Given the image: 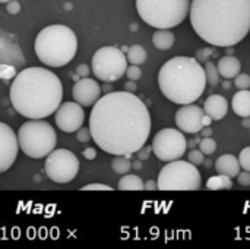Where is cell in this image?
I'll list each match as a JSON object with an SVG mask.
<instances>
[{
	"instance_id": "6da1fadb",
	"label": "cell",
	"mask_w": 250,
	"mask_h": 249,
	"mask_svg": "<svg viewBox=\"0 0 250 249\" xmlns=\"http://www.w3.org/2000/svg\"><path fill=\"white\" fill-rule=\"evenodd\" d=\"M89 131L103 151L132 157L149 138L151 114L145 103L133 92H108L94 104Z\"/></svg>"
},
{
	"instance_id": "7a4b0ae2",
	"label": "cell",
	"mask_w": 250,
	"mask_h": 249,
	"mask_svg": "<svg viewBox=\"0 0 250 249\" xmlns=\"http://www.w3.org/2000/svg\"><path fill=\"white\" fill-rule=\"evenodd\" d=\"M190 23L208 44L231 47L250 32V0H192Z\"/></svg>"
},
{
	"instance_id": "3957f363",
	"label": "cell",
	"mask_w": 250,
	"mask_h": 249,
	"mask_svg": "<svg viewBox=\"0 0 250 249\" xmlns=\"http://www.w3.org/2000/svg\"><path fill=\"white\" fill-rule=\"evenodd\" d=\"M13 109L26 119H44L59 109L63 87L59 76L45 68H26L13 78L10 91Z\"/></svg>"
},
{
	"instance_id": "277c9868",
	"label": "cell",
	"mask_w": 250,
	"mask_h": 249,
	"mask_svg": "<svg viewBox=\"0 0 250 249\" xmlns=\"http://www.w3.org/2000/svg\"><path fill=\"white\" fill-rule=\"evenodd\" d=\"M205 69L198 59L177 56L167 60L158 73V85L166 98L176 104L195 103L207 87Z\"/></svg>"
},
{
	"instance_id": "5b68a950",
	"label": "cell",
	"mask_w": 250,
	"mask_h": 249,
	"mask_svg": "<svg viewBox=\"0 0 250 249\" xmlns=\"http://www.w3.org/2000/svg\"><path fill=\"white\" fill-rule=\"evenodd\" d=\"M34 48L44 65L60 68L73 60L78 50V38L66 25H48L38 32Z\"/></svg>"
},
{
	"instance_id": "8992f818",
	"label": "cell",
	"mask_w": 250,
	"mask_h": 249,
	"mask_svg": "<svg viewBox=\"0 0 250 249\" xmlns=\"http://www.w3.org/2000/svg\"><path fill=\"white\" fill-rule=\"evenodd\" d=\"M142 21L157 29H170L180 25L190 10V0H136Z\"/></svg>"
},
{
	"instance_id": "52a82bcc",
	"label": "cell",
	"mask_w": 250,
	"mask_h": 249,
	"mask_svg": "<svg viewBox=\"0 0 250 249\" xmlns=\"http://www.w3.org/2000/svg\"><path fill=\"white\" fill-rule=\"evenodd\" d=\"M19 148L31 158H44L54 148L57 135L53 126L41 119H29L18 131Z\"/></svg>"
},
{
	"instance_id": "ba28073f",
	"label": "cell",
	"mask_w": 250,
	"mask_h": 249,
	"mask_svg": "<svg viewBox=\"0 0 250 249\" xmlns=\"http://www.w3.org/2000/svg\"><path fill=\"white\" fill-rule=\"evenodd\" d=\"M157 183L160 191H198L202 186V178L195 164L179 158L161 169Z\"/></svg>"
},
{
	"instance_id": "9c48e42d",
	"label": "cell",
	"mask_w": 250,
	"mask_h": 249,
	"mask_svg": "<svg viewBox=\"0 0 250 249\" xmlns=\"http://www.w3.org/2000/svg\"><path fill=\"white\" fill-rule=\"evenodd\" d=\"M91 68L98 79L104 82H116L126 73L127 57L123 50L117 47H101L94 53Z\"/></svg>"
},
{
	"instance_id": "30bf717a",
	"label": "cell",
	"mask_w": 250,
	"mask_h": 249,
	"mask_svg": "<svg viewBox=\"0 0 250 249\" xmlns=\"http://www.w3.org/2000/svg\"><path fill=\"white\" fill-rule=\"evenodd\" d=\"M44 170L48 179L53 182L67 183L76 178L79 172V160L72 151L66 148H54L45 158Z\"/></svg>"
},
{
	"instance_id": "8fae6325",
	"label": "cell",
	"mask_w": 250,
	"mask_h": 249,
	"mask_svg": "<svg viewBox=\"0 0 250 249\" xmlns=\"http://www.w3.org/2000/svg\"><path fill=\"white\" fill-rule=\"evenodd\" d=\"M25 63V56L15 37L0 29V79L7 84L18 75V69L23 68Z\"/></svg>"
},
{
	"instance_id": "7c38bea8",
	"label": "cell",
	"mask_w": 250,
	"mask_h": 249,
	"mask_svg": "<svg viewBox=\"0 0 250 249\" xmlns=\"http://www.w3.org/2000/svg\"><path fill=\"white\" fill-rule=\"evenodd\" d=\"M152 153L161 161L179 160L188 150V141L179 129L166 128L157 132L152 139Z\"/></svg>"
},
{
	"instance_id": "4fadbf2b",
	"label": "cell",
	"mask_w": 250,
	"mask_h": 249,
	"mask_svg": "<svg viewBox=\"0 0 250 249\" xmlns=\"http://www.w3.org/2000/svg\"><path fill=\"white\" fill-rule=\"evenodd\" d=\"M54 120L60 131L69 132V134L78 132V129H81L83 125L85 113L79 103L67 101V103H62L59 106V109L56 110Z\"/></svg>"
},
{
	"instance_id": "5bb4252c",
	"label": "cell",
	"mask_w": 250,
	"mask_h": 249,
	"mask_svg": "<svg viewBox=\"0 0 250 249\" xmlns=\"http://www.w3.org/2000/svg\"><path fill=\"white\" fill-rule=\"evenodd\" d=\"M18 151V136L15 135L13 129L9 125L0 122V173L12 167V164L16 160Z\"/></svg>"
},
{
	"instance_id": "9a60e30c",
	"label": "cell",
	"mask_w": 250,
	"mask_h": 249,
	"mask_svg": "<svg viewBox=\"0 0 250 249\" xmlns=\"http://www.w3.org/2000/svg\"><path fill=\"white\" fill-rule=\"evenodd\" d=\"M204 116L205 112L202 107L196 104H183L176 113V125L182 132L186 134H198L204 128Z\"/></svg>"
},
{
	"instance_id": "2e32d148",
	"label": "cell",
	"mask_w": 250,
	"mask_h": 249,
	"mask_svg": "<svg viewBox=\"0 0 250 249\" xmlns=\"http://www.w3.org/2000/svg\"><path fill=\"white\" fill-rule=\"evenodd\" d=\"M72 95H73V100L76 103H79L81 106L91 107L100 100L101 87L98 85V82L95 79L85 76V78H81L76 81V84L73 85V90H72Z\"/></svg>"
},
{
	"instance_id": "e0dca14e",
	"label": "cell",
	"mask_w": 250,
	"mask_h": 249,
	"mask_svg": "<svg viewBox=\"0 0 250 249\" xmlns=\"http://www.w3.org/2000/svg\"><path fill=\"white\" fill-rule=\"evenodd\" d=\"M204 112L212 117V120H221L226 117L227 112H229V103L223 95L214 94L209 95L204 104Z\"/></svg>"
},
{
	"instance_id": "ac0fdd59",
	"label": "cell",
	"mask_w": 250,
	"mask_h": 249,
	"mask_svg": "<svg viewBox=\"0 0 250 249\" xmlns=\"http://www.w3.org/2000/svg\"><path fill=\"white\" fill-rule=\"evenodd\" d=\"M215 170L220 175H226L229 178H237L240 173V163L239 158L233 154H224L215 161Z\"/></svg>"
},
{
	"instance_id": "d6986e66",
	"label": "cell",
	"mask_w": 250,
	"mask_h": 249,
	"mask_svg": "<svg viewBox=\"0 0 250 249\" xmlns=\"http://www.w3.org/2000/svg\"><path fill=\"white\" fill-rule=\"evenodd\" d=\"M217 68H218L220 76H223L226 79H233V78H236L240 73L242 62L236 56L227 54V56H224V57H221L218 60Z\"/></svg>"
},
{
	"instance_id": "ffe728a7",
	"label": "cell",
	"mask_w": 250,
	"mask_h": 249,
	"mask_svg": "<svg viewBox=\"0 0 250 249\" xmlns=\"http://www.w3.org/2000/svg\"><path fill=\"white\" fill-rule=\"evenodd\" d=\"M233 110L240 117H249L250 116V91L249 90H240L234 94L231 101Z\"/></svg>"
},
{
	"instance_id": "44dd1931",
	"label": "cell",
	"mask_w": 250,
	"mask_h": 249,
	"mask_svg": "<svg viewBox=\"0 0 250 249\" xmlns=\"http://www.w3.org/2000/svg\"><path fill=\"white\" fill-rule=\"evenodd\" d=\"M174 34L170 29H157L152 35V44L158 50H170L174 44Z\"/></svg>"
},
{
	"instance_id": "7402d4cb",
	"label": "cell",
	"mask_w": 250,
	"mask_h": 249,
	"mask_svg": "<svg viewBox=\"0 0 250 249\" xmlns=\"http://www.w3.org/2000/svg\"><path fill=\"white\" fill-rule=\"evenodd\" d=\"M119 191H145L144 181L136 175H123V178L119 181L117 185Z\"/></svg>"
},
{
	"instance_id": "603a6c76",
	"label": "cell",
	"mask_w": 250,
	"mask_h": 249,
	"mask_svg": "<svg viewBox=\"0 0 250 249\" xmlns=\"http://www.w3.org/2000/svg\"><path fill=\"white\" fill-rule=\"evenodd\" d=\"M207 188L211 191H221V189H231L233 188V182L231 178L226 176V175H217L212 176L207 181Z\"/></svg>"
},
{
	"instance_id": "cb8c5ba5",
	"label": "cell",
	"mask_w": 250,
	"mask_h": 249,
	"mask_svg": "<svg viewBox=\"0 0 250 249\" xmlns=\"http://www.w3.org/2000/svg\"><path fill=\"white\" fill-rule=\"evenodd\" d=\"M126 57H127V62H130L132 65H138L139 66V65H142L146 60V51H145V48L142 45L133 44L132 47H129Z\"/></svg>"
},
{
	"instance_id": "d4e9b609",
	"label": "cell",
	"mask_w": 250,
	"mask_h": 249,
	"mask_svg": "<svg viewBox=\"0 0 250 249\" xmlns=\"http://www.w3.org/2000/svg\"><path fill=\"white\" fill-rule=\"evenodd\" d=\"M111 169L119 175H126L132 169L130 157L127 156H116L111 161Z\"/></svg>"
},
{
	"instance_id": "484cf974",
	"label": "cell",
	"mask_w": 250,
	"mask_h": 249,
	"mask_svg": "<svg viewBox=\"0 0 250 249\" xmlns=\"http://www.w3.org/2000/svg\"><path fill=\"white\" fill-rule=\"evenodd\" d=\"M205 75H207V82L211 85V87H217L220 84V72H218V68L215 66V63L212 62H205Z\"/></svg>"
},
{
	"instance_id": "4316f807",
	"label": "cell",
	"mask_w": 250,
	"mask_h": 249,
	"mask_svg": "<svg viewBox=\"0 0 250 249\" xmlns=\"http://www.w3.org/2000/svg\"><path fill=\"white\" fill-rule=\"evenodd\" d=\"M199 150L205 156H211L217 151V142L211 136H204V139H201L199 142Z\"/></svg>"
},
{
	"instance_id": "83f0119b",
	"label": "cell",
	"mask_w": 250,
	"mask_h": 249,
	"mask_svg": "<svg viewBox=\"0 0 250 249\" xmlns=\"http://www.w3.org/2000/svg\"><path fill=\"white\" fill-rule=\"evenodd\" d=\"M234 85L239 90H250V75H248V73H239L234 78Z\"/></svg>"
},
{
	"instance_id": "f1b7e54d",
	"label": "cell",
	"mask_w": 250,
	"mask_h": 249,
	"mask_svg": "<svg viewBox=\"0 0 250 249\" xmlns=\"http://www.w3.org/2000/svg\"><path fill=\"white\" fill-rule=\"evenodd\" d=\"M239 163H240V167H243L245 170L250 172V147H246V148H243L240 151Z\"/></svg>"
},
{
	"instance_id": "f546056e",
	"label": "cell",
	"mask_w": 250,
	"mask_h": 249,
	"mask_svg": "<svg viewBox=\"0 0 250 249\" xmlns=\"http://www.w3.org/2000/svg\"><path fill=\"white\" fill-rule=\"evenodd\" d=\"M188 160L192 163V164H195V166H201V164H204V153L201 151V150H193L192 148V151L189 153V156H188Z\"/></svg>"
},
{
	"instance_id": "4dcf8cb0",
	"label": "cell",
	"mask_w": 250,
	"mask_h": 249,
	"mask_svg": "<svg viewBox=\"0 0 250 249\" xmlns=\"http://www.w3.org/2000/svg\"><path fill=\"white\" fill-rule=\"evenodd\" d=\"M125 75H126L127 79H130V81H138V79H141V76H142V70H141V68H139L138 65H132V66H127Z\"/></svg>"
},
{
	"instance_id": "1f68e13d",
	"label": "cell",
	"mask_w": 250,
	"mask_h": 249,
	"mask_svg": "<svg viewBox=\"0 0 250 249\" xmlns=\"http://www.w3.org/2000/svg\"><path fill=\"white\" fill-rule=\"evenodd\" d=\"M212 54H214V50L209 48V47H205V48H202V50H198L196 59H198L199 62H208V59H209Z\"/></svg>"
},
{
	"instance_id": "d6a6232c",
	"label": "cell",
	"mask_w": 250,
	"mask_h": 249,
	"mask_svg": "<svg viewBox=\"0 0 250 249\" xmlns=\"http://www.w3.org/2000/svg\"><path fill=\"white\" fill-rule=\"evenodd\" d=\"M76 138L79 142H88L92 136H91V131L89 128H81L78 129V134H76Z\"/></svg>"
},
{
	"instance_id": "836d02e7",
	"label": "cell",
	"mask_w": 250,
	"mask_h": 249,
	"mask_svg": "<svg viewBox=\"0 0 250 249\" xmlns=\"http://www.w3.org/2000/svg\"><path fill=\"white\" fill-rule=\"evenodd\" d=\"M82 191H113V188L108 185H103V183H89L83 186Z\"/></svg>"
},
{
	"instance_id": "e575fe53",
	"label": "cell",
	"mask_w": 250,
	"mask_h": 249,
	"mask_svg": "<svg viewBox=\"0 0 250 249\" xmlns=\"http://www.w3.org/2000/svg\"><path fill=\"white\" fill-rule=\"evenodd\" d=\"M6 10L10 13V15H16L21 12V3L18 0H10L6 3Z\"/></svg>"
},
{
	"instance_id": "d590c367",
	"label": "cell",
	"mask_w": 250,
	"mask_h": 249,
	"mask_svg": "<svg viewBox=\"0 0 250 249\" xmlns=\"http://www.w3.org/2000/svg\"><path fill=\"white\" fill-rule=\"evenodd\" d=\"M151 151H152V147H148V145H144L142 148H139L138 151H136V156H138V158L139 160H148L149 158V156H151Z\"/></svg>"
},
{
	"instance_id": "8d00e7d4",
	"label": "cell",
	"mask_w": 250,
	"mask_h": 249,
	"mask_svg": "<svg viewBox=\"0 0 250 249\" xmlns=\"http://www.w3.org/2000/svg\"><path fill=\"white\" fill-rule=\"evenodd\" d=\"M237 181L242 186H250V172L245 170L237 175Z\"/></svg>"
},
{
	"instance_id": "74e56055",
	"label": "cell",
	"mask_w": 250,
	"mask_h": 249,
	"mask_svg": "<svg viewBox=\"0 0 250 249\" xmlns=\"http://www.w3.org/2000/svg\"><path fill=\"white\" fill-rule=\"evenodd\" d=\"M83 157L86 158V160H94L95 157H97V151L94 150V148H85L83 150Z\"/></svg>"
},
{
	"instance_id": "f35d334b",
	"label": "cell",
	"mask_w": 250,
	"mask_h": 249,
	"mask_svg": "<svg viewBox=\"0 0 250 249\" xmlns=\"http://www.w3.org/2000/svg\"><path fill=\"white\" fill-rule=\"evenodd\" d=\"M76 73H78L79 76L85 78V76H88V73H89V68H88L86 65H79L78 69H76Z\"/></svg>"
},
{
	"instance_id": "ab89813d",
	"label": "cell",
	"mask_w": 250,
	"mask_h": 249,
	"mask_svg": "<svg viewBox=\"0 0 250 249\" xmlns=\"http://www.w3.org/2000/svg\"><path fill=\"white\" fill-rule=\"evenodd\" d=\"M138 90V87H136V84H135V81H127L126 84H125V91H129V92H135Z\"/></svg>"
},
{
	"instance_id": "60d3db41",
	"label": "cell",
	"mask_w": 250,
	"mask_h": 249,
	"mask_svg": "<svg viewBox=\"0 0 250 249\" xmlns=\"http://www.w3.org/2000/svg\"><path fill=\"white\" fill-rule=\"evenodd\" d=\"M158 189V183L155 181H148L145 183V191H157Z\"/></svg>"
},
{
	"instance_id": "b9f144b4",
	"label": "cell",
	"mask_w": 250,
	"mask_h": 249,
	"mask_svg": "<svg viewBox=\"0 0 250 249\" xmlns=\"http://www.w3.org/2000/svg\"><path fill=\"white\" fill-rule=\"evenodd\" d=\"M201 132H202V136H211L212 135V128L211 126H204Z\"/></svg>"
},
{
	"instance_id": "7bdbcfd3",
	"label": "cell",
	"mask_w": 250,
	"mask_h": 249,
	"mask_svg": "<svg viewBox=\"0 0 250 249\" xmlns=\"http://www.w3.org/2000/svg\"><path fill=\"white\" fill-rule=\"evenodd\" d=\"M199 142H201V139H199V138H195V139H189V141H188V147H189V148L192 150V148H195V147H196V144H199Z\"/></svg>"
},
{
	"instance_id": "ee69618b",
	"label": "cell",
	"mask_w": 250,
	"mask_h": 249,
	"mask_svg": "<svg viewBox=\"0 0 250 249\" xmlns=\"http://www.w3.org/2000/svg\"><path fill=\"white\" fill-rule=\"evenodd\" d=\"M202 123H204V126H211V123H212V117H211V116H208V114L205 113Z\"/></svg>"
},
{
	"instance_id": "f6af8a7d",
	"label": "cell",
	"mask_w": 250,
	"mask_h": 249,
	"mask_svg": "<svg viewBox=\"0 0 250 249\" xmlns=\"http://www.w3.org/2000/svg\"><path fill=\"white\" fill-rule=\"evenodd\" d=\"M242 126L250 128V116L249 117H242Z\"/></svg>"
},
{
	"instance_id": "bcb514c9",
	"label": "cell",
	"mask_w": 250,
	"mask_h": 249,
	"mask_svg": "<svg viewBox=\"0 0 250 249\" xmlns=\"http://www.w3.org/2000/svg\"><path fill=\"white\" fill-rule=\"evenodd\" d=\"M132 166H133V169L141 170V169H142V160H139V158H138V161H133V164H132Z\"/></svg>"
},
{
	"instance_id": "7dc6e473",
	"label": "cell",
	"mask_w": 250,
	"mask_h": 249,
	"mask_svg": "<svg viewBox=\"0 0 250 249\" xmlns=\"http://www.w3.org/2000/svg\"><path fill=\"white\" fill-rule=\"evenodd\" d=\"M223 87H224L226 90H229V88L231 87V84H230V81H229V79H226V81L223 82Z\"/></svg>"
},
{
	"instance_id": "c3c4849f",
	"label": "cell",
	"mask_w": 250,
	"mask_h": 249,
	"mask_svg": "<svg viewBox=\"0 0 250 249\" xmlns=\"http://www.w3.org/2000/svg\"><path fill=\"white\" fill-rule=\"evenodd\" d=\"M204 164H205L207 167H211V166H212V160H205Z\"/></svg>"
},
{
	"instance_id": "681fc988",
	"label": "cell",
	"mask_w": 250,
	"mask_h": 249,
	"mask_svg": "<svg viewBox=\"0 0 250 249\" xmlns=\"http://www.w3.org/2000/svg\"><path fill=\"white\" fill-rule=\"evenodd\" d=\"M226 48H227V54H233V51H234L233 50V45L231 47H226Z\"/></svg>"
},
{
	"instance_id": "f907efd6",
	"label": "cell",
	"mask_w": 250,
	"mask_h": 249,
	"mask_svg": "<svg viewBox=\"0 0 250 249\" xmlns=\"http://www.w3.org/2000/svg\"><path fill=\"white\" fill-rule=\"evenodd\" d=\"M104 90H105V91H111V85H105Z\"/></svg>"
},
{
	"instance_id": "816d5d0a",
	"label": "cell",
	"mask_w": 250,
	"mask_h": 249,
	"mask_svg": "<svg viewBox=\"0 0 250 249\" xmlns=\"http://www.w3.org/2000/svg\"><path fill=\"white\" fill-rule=\"evenodd\" d=\"M7 1H10V0H0V3H7Z\"/></svg>"
}]
</instances>
